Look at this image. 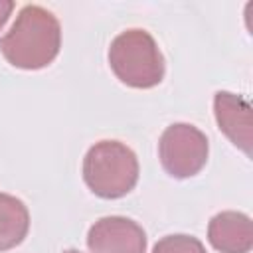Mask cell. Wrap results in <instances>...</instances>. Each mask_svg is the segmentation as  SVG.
Segmentation results:
<instances>
[{
	"mask_svg": "<svg viewBox=\"0 0 253 253\" xmlns=\"http://www.w3.org/2000/svg\"><path fill=\"white\" fill-rule=\"evenodd\" d=\"M61 26L59 20L38 4H26L12 28L0 38V51L4 59L18 69L47 67L59 53Z\"/></svg>",
	"mask_w": 253,
	"mask_h": 253,
	"instance_id": "6da1fadb",
	"label": "cell"
},
{
	"mask_svg": "<svg viewBox=\"0 0 253 253\" xmlns=\"http://www.w3.org/2000/svg\"><path fill=\"white\" fill-rule=\"evenodd\" d=\"M152 253H206V247L198 237L186 233H174L158 239L156 245L152 247Z\"/></svg>",
	"mask_w": 253,
	"mask_h": 253,
	"instance_id": "9c48e42d",
	"label": "cell"
},
{
	"mask_svg": "<svg viewBox=\"0 0 253 253\" xmlns=\"http://www.w3.org/2000/svg\"><path fill=\"white\" fill-rule=\"evenodd\" d=\"M83 180L99 198H123L138 182V158L121 140H99L83 158Z\"/></svg>",
	"mask_w": 253,
	"mask_h": 253,
	"instance_id": "3957f363",
	"label": "cell"
},
{
	"mask_svg": "<svg viewBox=\"0 0 253 253\" xmlns=\"http://www.w3.org/2000/svg\"><path fill=\"white\" fill-rule=\"evenodd\" d=\"M12 10H14V2H12V0H0V30H2L4 24L8 22Z\"/></svg>",
	"mask_w": 253,
	"mask_h": 253,
	"instance_id": "30bf717a",
	"label": "cell"
},
{
	"mask_svg": "<svg viewBox=\"0 0 253 253\" xmlns=\"http://www.w3.org/2000/svg\"><path fill=\"white\" fill-rule=\"evenodd\" d=\"M63 253H81V251H77V249H67V251H63Z\"/></svg>",
	"mask_w": 253,
	"mask_h": 253,
	"instance_id": "8fae6325",
	"label": "cell"
},
{
	"mask_svg": "<svg viewBox=\"0 0 253 253\" xmlns=\"http://www.w3.org/2000/svg\"><path fill=\"white\" fill-rule=\"evenodd\" d=\"M87 247L91 253H146V233L128 217L107 215L89 227Z\"/></svg>",
	"mask_w": 253,
	"mask_h": 253,
	"instance_id": "5b68a950",
	"label": "cell"
},
{
	"mask_svg": "<svg viewBox=\"0 0 253 253\" xmlns=\"http://www.w3.org/2000/svg\"><path fill=\"white\" fill-rule=\"evenodd\" d=\"M30 229V211L26 204L10 194L0 192V251L20 245Z\"/></svg>",
	"mask_w": 253,
	"mask_h": 253,
	"instance_id": "ba28073f",
	"label": "cell"
},
{
	"mask_svg": "<svg viewBox=\"0 0 253 253\" xmlns=\"http://www.w3.org/2000/svg\"><path fill=\"white\" fill-rule=\"evenodd\" d=\"M213 115L217 128L247 156H251V144H253V117H251V105L245 97L229 93V91H217L213 95Z\"/></svg>",
	"mask_w": 253,
	"mask_h": 253,
	"instance_id": "8992f818",
	"label": "cell"
},
{
	"mask_svg": "<svg viewBox=\"0 0 253 253\" xmlns=\"http://www.w3.org/2000/svg\"><path fill=\"white\" fill-rule=\"evenodd\" d=\"M107 57L117 79L134 89L156 87L166 73L164 55L158 43L140 28L121 32L111 42Z\"/></svg>",
	"mask_w": 253,
	"mask_h": 253,
	"instance_id": "7a4b0ae2",
	"label": "cell"
},
{
	"mask_svg": "<svg viewBox=\"0 0 253 253\" xmlns=\"http://www.w3.org/2000/svg\"><path fill=\"white\" fill-rule=\"evenodd\" d=\"M208 241L219 253H249L253 247V223L243 211H219L210 219Z\"/></svg>",
	"mask_w": 253,
	"mask_h": 253,
	"instance_id": "52a82bcc",
	"label": "cell"
},
{
	"mask_svg": "<svg viewBox=\"0 0 253 253\" xmlns=\"http://www.w3.org/2000/svg\"><path fill=\"white\" fill-rule=\"evenodd\" d=\"M208 136L190 123H174L164 128L158 140L162 168L178 180L196 176L208 162Z\"/></svg>",
	"mask_w": 253,
	"mask_h": 253,
	"instance_id": "277c9868",
	"label": "cell"
}]
</instances>
